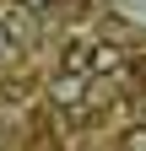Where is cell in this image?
I'll list each match as a JSON object with an SVG mask.
<instances>
[{"label":"cell","instance_id":"277c9868","mask_svg":"<svg viewBox=\"0 0 146 151\" xmlns=\"http://www.w3.org/2000/svg\"><path fill=\"white\" fill-rule=\"evenodd\" d=\"M124 151H146V124H135V129H124Z\"/></svg>","mask_w":146,"mask_h":151},{"label":"cell","instance_id":"8992f818","mask_svg":"<svg viewBox=\"0 0 146 151\" xmlns=\"http://www.w3.org/2000/svg\"><path fill=\"white\" fill-rule=\"evenodd\" d=\"M6 54H11V27L0 22V60H6Z\"/></svg>","mask_w":146,"mask_h":151},{"label":"cell","instance_id":"3957f363","mask_svg":"<svg viewBox=\"0 0 146 151\" xmlns=\"http://www.w3.org/2000/svg\"><path fill=\"white\" fill-rule=\"evenodd\" d=\"M119 60H124V54H119V43H108V38L92 49V70H119Z\"/></svg>","mask_w":146,"mask_h":151},{"label":"cell","instance_id":"5b68a950","mask_svg":"<svg viewBox=\"0 0 146 151\" xmlns=\"http://www.w3.org/2000/svg\"><path fill=\"white\" fill-rule=\"evenodd\" d=\"M49 6H60V0H16V11H27V16H43Z\"/></svg>","mask_w":146,"mask_h":151},{"label":"cell","instance_id":"7a4b0ae2","mask_svg":"<svg viewBox=\"0 0 146 151\" xmlns=\"http://www.w3.org/2000/svg\"><path fill=\"white\" fill-rule=\"evenodd\" d=\"M92 38H65V49H60V70L65 76H92Z\"/></svg>","mask_w":146,"mask_h":151},{"label":"cell","instance_id":"6da1fadb","mask_svg":"<svg viewBox=\"0 0 146 151\" xmlns=\"http://www.w3.org/2000/svg\"><path fill=\"white\" fill-rule=\"evenodd\" d=\"M49 103L54 108H60V113H81L87 108V76H54V81H49Z\"/></svg>","mask_w":146,"mask_h":151},{"label":"cell","instance_id":"52a82bcc","mask_svg":"<svg viewBox=\"0 0 146 151\" xmlns=\"http://www.w3.org/2000/svg\"><path fill=\"white\" fill-rule=\"evenodd\" d=\"M141 86H146V65H141Z\"/></svg>","mask_w":146,"mask_h":151}]
</instances>
